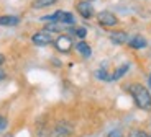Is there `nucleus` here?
<instances>
[{
	"mask_svg": "<svg viewBox=\"0 0 151 137\" xmlns=\"http://www.w3.org/2000/svg\"><path fill=\"white\" fill-rule=\"evenodd\" d=\"M71 33H74L77 38H81V39H84V38L87 36V30L84 28V26H79V28H74V30H71Z\"/></svg>",
	"mask_w": 151,
	"mask_h": 137,
	"instance_id": "obj_14",
	"label": "nucleus"
},
{
	"mask_svg": "<svg viewBox=\"0 0 151 137\" xmlns=\"http://www.w3.org/2000/svg\"><path fill=\"white\" fill-rule=\"evenodd\" d=\"M4 62H5V56L0 52V65H4Z\"/></svg>",
	"mask_w": 151,
	"mask_h": 137,
	"instance_id": "obj_20",
	"label": "nucleus"
},
{
	"mask_svg": "<svg viewBox=\"0 0 151 137\" xmlns=\"http://www.w3.org/2000/svg\"><path fill=\"white\" fill-rule=\"evenodd\" d=\"M54 48L58 49L59 52H63V54H66V52H69L72 49V38L68 36V34H59V36L54 39Z\"/></svg>",
	"mask_w": 151,
	"mask_h": 137,
	"instance_id": "obj_6",
	"label": "nucleus"
},
{
	"mask_svg": "<svg viewBox=\"0 0 151 137\" xmlns=\"http://www.w3.org/2000/svg\"><path fill=\"white\" fill-rule=\"evenodd\" d=\"M74 48L77 49V52H79V54H81L82 57H86V59L92 56V49H91V46L87 44L86 41H79V43H77V44L74 46Z\"/></svg>",
	"mask_w": 151,
	"mask_h": 137,
	"instance_id": "obj_11",
	"label": "nucleus"
},
{
	"mask_svg": "<svg viewBox=\"0 0 151 137\" xmlns=\"http://www.w3.org/2000/svg\"><path fill=\"white\" fill-rule=\"evenodd\" d=\"M31 43H33L35 46H40V48H45V46H49V44H53L54 39L53 36H51V33L46 30L43 31H36V33L31 36Z\"/></svg>",
	"mask_w": 151,
	"mask_h": 137,
	"instance_id": "obj_5",
	"label": "nucleus"
},
{
	"mask_svg": "<svg viewBox=\"0 0 151 137\" xmlns=\"http://www.w3.org/2000/svg\"><path fill=\"white\" fill-rule=\"evenodd\" d=\"M109 38L115 46H122L125 43H128V34H127V31H112L109 34Z\"/></svg>",
	"mask_w": 151,
	"mask_h": 137,
	"instance_id": "obj_8",
	"label": "nucleus"
},
{
	"mask_svg": "<svg viewBox=\"0 0 151 137\" xmlns=\"http://www.w3.org/2000/svg\"><path fill=\"white\" fill-rule=\"evenodd\" d=\"M89 2H94V0H89Z\"/></svg>",
	"mask_w": 151,
	"mask_h": 137,
	"instance_id": "obj_22",
	"label": "nucleus"
},
{
	"mask_svg": "<svg viewBox=\"0 0 151 137\" xmlns=\"http://www.w3.org/2000/svg\"><path fill=\"white\" fill-rule=\"evenodd\" d=\"M8 127V119L4 114H0V134H4Z\"/></svg>",
	"mask_w": 151,
	"mask_h": 137,
	"instance_id": "obj_16",
	"label": "nucleus"
},
{
	"mask_svg": "<svg viewBox=\"0 0 151 137\" xmlns=\"http://www.w3.org/2000/svg\"><path fill=\"white\" fill-rule=\"evenodd\" d=\"M127 90L132 95L133 103L136 104V108H140L143 111H150L151 109V93L146 87L141 85V83H130L127 87Z\"/></svg>",
	"mask_w": 151,
	"mask_h": 137,
	"instance_id": "obj_1",
	"label": "nucleus"
},
{
	"mask_svg": "<svg viewBox=\"0 0 151 137\" xmlns=\"http://www.w3.org/2000/svg\"><path fill=\"white\" fill-rule=\"evenodd\" d=\"M97 21L100 23L102 26H105V28H113V26L118 25V18L115 13H112V11L109 10H102L97 13Z\"/></svg>",
	"mask_w": 151,
	"mask_h": 137,
	"instance_id": "obj_4",
	"label": "nucleus"
},
{
	"mask_svg": "<svg viewBox=\"0 0 151 137\" xmlns=\"http://www.w3.org/2000/svg\"><path fill=\"white\" fill-rule=\"evenodd\" d=\"M72 132H74V127H72L69 122L61 121V122H58L53 129H51L49 137H71Z\"/></svg>",
	"mask_w": 151,
	"mask_h": 137,
	"instance_id": "obj_3",
	"label": "nucleus"
},
{
	"mask_svg": "<svg viewBox=\"0 0 151 137\" xmlns=\"http://www.w3.org/2000/svg\"><path fill=\"white\" fill-rule=\"evenodd\" d=\"M127 137H148V134L145 132V131H141V129H133Z\"/></svg>",
	"mask_w": 151,
	"mask_h": 137,
	"instance_id": "obj_17",
	"label": "nucleus"
},
{
	"mask_svg": "<svg viewBox=\"0 0 151 137\" xmlns=\"http://www.w3.org/2000/svg\"><path fill=\"white\" fill-rule=\"evenodd\" d=\"M128 69H130L128 64H123V65H120L117 70L112 74V80H118V78H122L125 74H127V70H128Z\"/></svg>",
	"mask_w": 151,
	"mask_h": 137,
	"instance_id": "obj_13",
	"label": "nucleus"
},
{
	"mask_svg": "<svg viewBox=\"0 0 151 137\" xmlns=\"http://www.w3.org/2000/svg\"><path fill=\"white\" fill-rule=\"evenodd\" d=\"M17 25H20V16H17V15L0 16V26H17Z\"/></svg>",
	"mask_w": 151,
	"mask_h": 137,
	"instance_id": "obj_10",
	"label": "nucleus"
},
{
	"mask_svg": "<svg viewBox=\"0 0 151 137\" xmlns=\"http://www.w3.org/2000/svg\"><path fill=\"white\" fill-rule=\"evenodd\" d=\"M107 137H125V136H123V131L122 129H112L107 134Z\"/></svg>",
	"mask_w": 151,
	"mask_h": 137,
	"instance_id": "obj_18",
	"label": "nucleus"
},
{
	"mask_svg": "<svg viewBox=\"0 0 151 137\" xmlns=\"http://www.w3.org/2000/svg\"><path fill=\"white\" fill-rule=\"evenodd\" d=\"M148 85H150V92H151V74H150V77H148Z\"/></svg>",
	"mask_w": 151,
	"mask_h": 137,
	"instance_id": "obj_21",
	"label": "nucleus"
},
{
	"mask_svg": "<svg viewBox=\"0 0 151 137\" xmlns=\"http://www.w3.org/2000/svg\"><path fill=\"white\" fill-rule=\"evenodd\" d=\"M41 21H45V23H63V25H66V26H72L76 23V20H74V15H72L71 11L58 10V11H54L53 15L43 16Z\"/></svg>",
	"mask_w": 151,
	"mask_h": 137,
	"instance_id": "obj_2",
	"label": "nucleus"
},
{
	"mask_svg": "<svg viewBox=\"0 0 151 137\" xmlns=\"http://www.w3.org/2000/svg\"><path fill=\"white\" fill-rule=\"evenodd\" d=\"M95 77L100 78V80H112V75H110L107 70H102V69L95 72Z\"/></svg>",
	"mask_w": 151,
	"mask_h": 137,
	"instance_id": "obj_15",
	"label": "nucleus"
},
{
	"mask_svg": "<svg viewBox=\"0 0 151 137\" xmlns=\"http://www.w3.org/2000/svg\"><path fill=\"white\" fill-rule=\"evenodd\" d=\"M128 46L132 49H143V48L148 46V43L141 34H136V36H133L132 39H128Z\"/></svg>",
	"mask_w": 151,
	"mask_h": 137,
	"instance_id": "obj_9",
	"label": "nucleus"
},
{
	"mask_svg": "<svg viewBox=\"0 0 151 137\" xmlns=\"http://www.w3.org/2000/svg\"><path fill=\"white\" fill-rule=\"evenodd\" d=\"M148 137H151V136H148Z\"/></svg>",
	"mask_w": 151,
	"mask_h": 137,
	"instance_id": "obj_23",
	"label": "nucleus"
},
{
	"mask_svg": "<svg viewBox=\"0 0 151 137\" xmlns=\"http://www.w3.org/2000/svg\"><path fill=\"white\" fill-rule=\"evenodd\" d=\"M5 78H7V72H5L4 69H0V82L5 80Z\"/></svg>",
	"mask_w": 151,
	"mask_h": 137,
	"instance_id": "obj_19",
	"label": "nucleus"
},
{
	"mask_svg": "<svg viewBox=\"0 0 151 137\" xmlns=\"http://www.w3.org/2000/svg\"><path fill=\"white\" fill-rule=\"evenodd\" d=\"M58 0H33L31 2V7L35 8V10H41V8H48L51 7V5H54Z\"/></svg>",
	"mask_w": 151,
	"mask_h": 137,
	"instance_id": "obj_12",
	"label": "nucleus"
},
{
	"mask_svg": "<svg viewBox=\"0 0 151 137\" xmlns=\"http://www.w3.org/2000/svg\"><path fill=\"white\" fill-rule=\"evenodd\" d=\"M76 10H77V13L86 20L94 16V7H92V4L89 0H77V2H76Z\"/></svg>",
	"mask_w": 151,
	"mask_h": 137,
	"instance_id": "obj_7",
	"label": "nucleus"
}]
</instances>
